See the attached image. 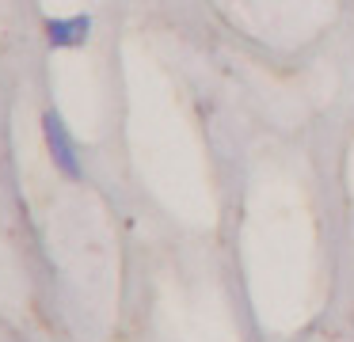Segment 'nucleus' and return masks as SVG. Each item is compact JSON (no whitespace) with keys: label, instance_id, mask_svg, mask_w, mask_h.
I'll use <instances>...</instances> for the list:
<instances>
[{"label":"nucleus","instance_id":"2","mask_svg":"<svg viewBox=\"0 0 354 342\" xmlns=\"http://www.w3.org/2000/svg\"><path fill=\"white\" fill-rule=\"evenodd\" d=\"M92 35V15H69V19H46V38L54 50H80Z\"/></svg>","mask_w":354,"mask_h":342},{"label":"nucleus","instance_id":"1","mask_svg":"<svg viewBox=\"0 0 354 342\" xmlns=\"http://www.w3.org/2000/svg\"><path fill=\"white\" fill-rule=\"evenodd\" d=\"M42 133H46V149H50V156H54L57 171H65L69 179H80L77 149H73L69 129H65V122L57 118V111H46V114H42Z\"/></svg>","mask_w":354,"mask_h":342}]
</instances>
